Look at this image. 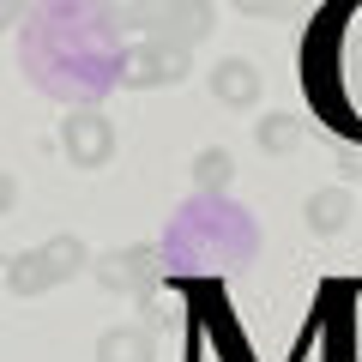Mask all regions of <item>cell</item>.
<instances>
[{"instance_id": "1", "label": "cell", "mask_w": 362, "mask_h": 362, "mask_svg": "<svg viewBox=\"0 0 362 362\" xmlns=\"http://www.w3.org/2000/svg\"><path fill=\"white\" fill-rule=\"evenodd\" d=\"M85 266H90V254L78 235H49V242L6 259V290L13 296H42V290H61L66 278H78Z\"/></svg>"}, {"instance_id": "2", "label": "cell", "mask_w": 362, "mask_h": 362, "mask_svg": "<svg viewBox=\"0 0 362 362\" xmlns=\"http://www.w3.org/2000/svg\"><path fill=\"white\" fill-rule=\"evenodd\" d=\"M115 78H121L127 90H169V85H181V78H187V49L145 37L139 49H127V54H121Z\"/></svg>"}, {"instance_id": "3", "label": "cell", "mask_w": 362, "mask_h": 362, "mask_svg": "<svg viewBox=\"0 0 362 362\" xmlns=\"http://www.w3.org/2000/svg\"><path fill=\"white\" fill-rule=\"evenodd\" d=\"M61 151L73 169H109V157H115V121L103 115V109H73V115L61 121Z\"/></svg>"}, {"instance_id": "4", "label": "cell", "mask_w": 362, "mask_h": 362, "mask_svg": "<svg viewBox=\"0 0 362 362\" xmlns=\"http://www.w3.org/2000/svg\"><path fill=\"white\" fill-rule=\"evenodd\" d=\"M211 30H218V6H211V0H163L151 37H157V42H175V49L194 54Z\"/></svg>"}, {"instance_id": "5", "label": "cell", "mask_w": 362, "mask_h": 362, "mask_svg": "<svg viewBox=\"0 0 362 362\" xmlns=\"http://www.w3.org/2000/svg\"><path fill=\"white\" fill-rule=\"evenodd\" d=\"M97 284L115 290V296H145V284H151V272H157V254L145 242L133 247H109V254H97Z\"/></svg>"}, {"instance_id": "6", "label": "cell", "mask_w": 362, "mask_h": 362, "mask_svg": "<svg viewBox=\"0 0 362 362\" xmlns=\"http://www.w3.org/2000/svg\"><path fill=\"white\" fill-rule=\"evenodd\" d=\"M211 97H218L223 109H254L259 103V66L242 61V54L218 61V66H211Z\"/></svg>"}, {"instance_id": "7", "label": "cell", "mask_w": 362, "mask_h": 362, "mask_svg": "<svg viewBox=\"0 0 362 362\" xmlns=\"http://www.w3.org/2000/svg\"><path fill=\"white\" fill-rule=\"evenodd\" d=\"M302 218H308L314 235H344L350 218H356V194H350V187H314L308 206H302Z\"/></svg>"}, {"instance_id": "8", "label": "cell", "mask_w": 362, "mask_h": 362, "mask_svg": "<svg viewBox=\"0 0 362 362\" xmlns=\"http://www.w3.org/2000/svg\"><path fill=\"white\" fill-rule=\"evenodd\" d=\"M187 175H194L199 194H223V187H230V175H235V157L223 151V145H206V151H194Z\"/></svg>"}, {"instance_id": "9", "label": "cell", "mask_w": 362, "mask_h": 362, "mask_svg": "<svg viewBox=\"0 0 362 362\" xmlns=\"http://www.w3.org/2000/svg\"><path fill=\"white\" fill-rule=\"evenodd\" d=\"M97 13H103V25H115V30H145V37H151L163 0H97Z\"/></svg>"}, {"instance_id": "10", "label": "cell", "mask_w": 362, "mask_h": 362, "mask_svg": "<svg viewBox=\"0 0 362 362\" xmlns=\"http://www.w3.org/2000/svg\"><path fill=\"white\" fill-rule=\"evenodd\" d=\"M97 362H151V338L139 326H115L97 338Z\"/></svg>"}, {"instance_id": "11", "label": "cell", "mask_w": 362, "mask_h": 362, "mask_svg": "<svg viewBox=\"0 0 362 362\" xmlns=\"http://www.w3.org/2000/svg\"><path fill=\"white\" fill-rule=\"evenodd\" d=\"M254 139H259V151H266V157H290L302 145V121L296 115H259Z\"/></svg>"}, {"instance_id": "12", "label": "cell", "mask_w": 362, "mask_h": 362, "mask_svg": "<svg viewBox=\"0 0 362 362\" xmlns=\"http://www.w3.org/2000/svg\"><path fill=\"white\" fill-rule=\"evenodd\" d=\"M235 6H242V13H259V18H284L296 0H235Z\"/></svg>"}, {"instance_id": "13", "label": "cell", "mask_w": 362, "mask_h": 362, "mask_svg": "<svg viewBox=\"0 0 362 362\" xmlns=\"http://www.w3.org/2000/svg\"><path fill=\"white\" fill-rule=\"evenodd\" d=\"M13 206H18V181L6 175V169H0V218H6V211H13Z\"/></svg>"}, {"instance_id": "14", "label": "cell", "mask_w": 362, "mask_h": 362, "mask_svg": "<svg viewBox=\"0 0 362 362\" xmlns=\"http://www.w3.org/2000/svg\"><path fill=\"white\" fill-rule=\"evenodd\" d=\"M25 6H30V0H0V30H13L18 18H25Z\"/></svg>"}]
</instances>
